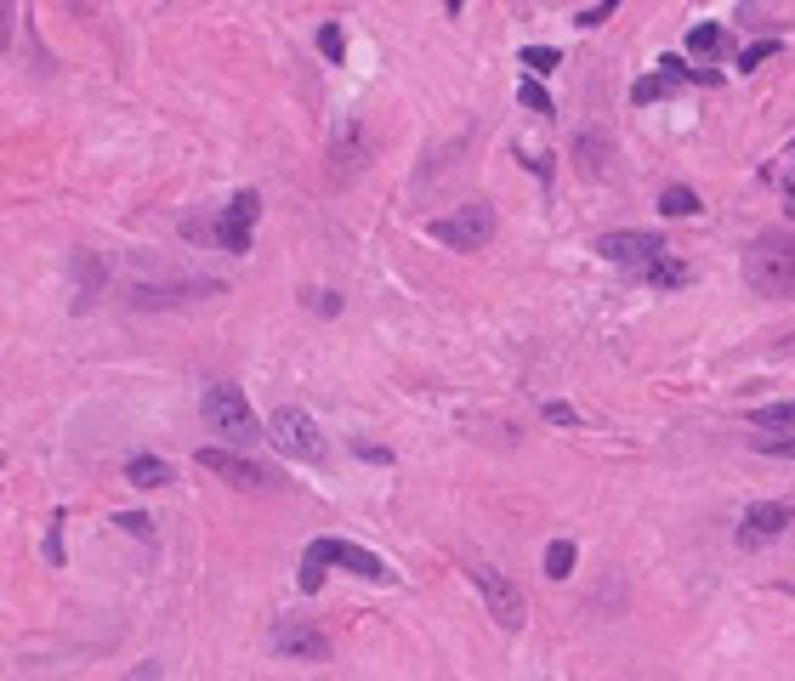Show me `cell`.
<instances>
[{"instance_id":"cell-1","label":"cell","mask_w":795,"mask_h":681,"mask_svg":"<svg viewBox=\"0 0 795 681\" xmlns=\"http://www.w3.org/2000/svg\"><path fill=\"white\" fill-rule=\"evenodd\" d=\"M744 279H750L756 296H790L795 290V233L767 227L750 245V256H744Z\"/></svg>"},{"instance_id":"cell-2","label":"cell","mask_w":795,"mask_h":681,"mask_svg":"<svg viewBox=\"0 0 795 681\" xmlns=\"http://www.w3.org/2000/svg\"><path fill=\"white\" fill-rule=\"evenodd\" d=\"M199 415H205V432H216L222 443H239V449H250V443L262 437V420H256L250 398L239 392V386H228V381L205 386V398H199Z\"/></svg>"},{"instance_id":"cell-3","label":"cell","mask_w":795,"mask_h":681,"mask_svg":"<svg viewBox=\"0 0 795 681\" xmlns=\"http://www.w3.org/2000/svg\"><path fill=\"white\" fill-rule=\"evenodd\" d=\"M495 205L489 199H466V205H455L449 216H432V239L449 250H483L489 239H495Z\"/></svg>"},{"instance_id":"cell-4","label":"cell","mask_w":795,"mask_h":681,"mask_svg":"<svg viewBox=\"0 0 795 681\" xmlns=\"http://www.w3.org/2000/svg\"><path fill=\"white\" fill-rule=\"evenodd\" d=\"M262 437H273L279 443V454H290V460H301V466H318L324 460V437H318V426H313V415L307 409H296V403H284V409H273V420H267V432Z\"/></svg>"},{"instance_id":"cell-5","label":"cell","mask_w":795,"mask_h":681,"mask_svg":"<svg viewBox=\"0 0 795 681\" xmlns=\"http://www.w3.org/2000/svg\"><path fill=\"white\" fill-rule=\"evenodd\" d=\"M477 585V596H483V608L495 613L500 630H523V619H529V602H523V585L517 579H506L500 568H489V562H477V568H466Z\"/></svg>"},{"instance_id":"cell-6","label":"cell","mask_w":795,"mask_h":681,"mask_svg":"<svg viewBox=\"0 0 795 681\" xmlns=\"http://www.w3.org/2000/svg\"><path fill=\"white\" fill-rule=\"evenodd\" d=\"M199 472H216L228 489H250V494H267V489H279V472L273 466H256V460H245V454H233V449H199Z\"/></svg>"},{"instance_id":"cell-7","label":"cell","mask_w":795,"mask_h":681,"mask_svg":"<svg viewBox=\"0 0 795 681\" xmlns=\"http://www.w3.org/2000/svg\"><path fill=\"white\" fill-rule=\"evenodd\" d=\"M307 557L313 562H336V568L370 579V585H398V574H392L387 562L375 557V551H364V545H353V540H313L307 545Z\"/></svg>"},{"instance_id":"cell-8","label":"cell","mask_w":795,"mask_h":681,"mask_svg":"<svg viewBox=\"0 0 795 681\" xmlns=\"http://www.w3.org/2000/svg\"><path fill=\"white\" fill-rule=\"evenodd\" d=\"M222 284L216 279H148V284H131L125 290V301L131 307H188V301H205V296H216Z\"/></svg>"},{"instance_id":"cell-9","label":"cell","mask_w":795,"mask_h":681,"mask_svg":"<svg viewBox=\"0 0 795 681\" xmlns=\"http://www.w3.org/2000/svg\"><path fill=\"white\" fill-rule=\"evenodd\" d=\"M597 256L602 262H614V267H654L659 256H665V245H659L654 233H636V227H614V233H602L597 239Z\"/></svg>"},{"instance_id":"cell-10","label":"cell","mask_w":795,"mask_h":681,"mask_svg":"<svg viewBox=\"0 0 795 681\" xmlns=\"http://www.w3.org/2000/svg\"><path fill=\"white\" fill-rule=\"evenodd\" d=\"M256 216H262V199L256 193H233L228 210L211 222V239L222 250H233V256H245L250 250V227H256Z\"/></svg>"},{"instance_id":"cell-11","label":"cell","mask_w":795,"mask_h":681,"mask_svg":"<svg viewBox=\"0 0 795 681\" xmlns=\"http://www.w3.org/2000/svg\"><path fill=\"white\" fill-rule=\"evenodd\" d=\"M273 647H279L284 659H307V664H324L330 659V636L307 619H279L273 625Z\"/></svg>"},{"instance_id":"cell-12","label":"cell","mask_w":795,"mask_h":681,"mask_svg":"<svg viewBox=\"0 0 795 681\" xmlns=\"http://www.w3.org/2000/svg\"><path fill=\"white\" fill-rule=\"evenodd\" d=\"M790 523H795V506H790V500H756V506L744 511L739 545H761V540H773V534H784Z\"/></svg>"},{"instance_id":"cell-13","label":"cell","mask_w":795,"mask_h":681,"mask_svg":"<svg viewBox=\"0 0 795 681\" xmlns=\"http://www.w3.org/2000/svg\"><path fill=\"white\" fill-rule=\"evenodd\" d=\"M358 165H364V131H358V120H347L336 131V142H330V171L358 176Z\"/></svg>"},{"instance_id":"cell-14","label":"cell","mask_w":795,"mask_h":681,"mask_svg":"<svg viewBox=\"0 0 795 681\" xmlns=\"http://www.w3.org/2000/svg\"><path fill=\"white\" fill-rule=\"evenodd\" d=\"M574 159H580L585 176H602L608 159H614V142L602 137V131H580V137H574Z\"/></svg>"},{"instance_id":"cell-15","label":"cell","mask_w":795,"mask_h":681,"mask_svg":"<svg viewBox=\"0 0 795 681\" xmlns=\"http://www.w3.org/2000/svg\"><path fill=\"white\" fill-rule=\"evenodd\" d=\"M125 477H131V489H165V483H171V466H165V460H159V454H137V460H131V466H125Z\"/></svg>"},{"instance_id":"cell-16","label":"cell","mask_w":795,"mask_h":681,"mask_svg":"<svg viewBox=\"0 0 795 681\" xmlns=\"http://www.w3.org/2000/svg\"><path fill=\"white\" fill-rule=\"evenodd\" d=\"M750 426H756V432H784V426H795V398H784V403H761L756 415H750Z\"/></svg>"},{"instance_id":"cell-17","label":"cell","mask_w":795,"mask_h":681,"mask_svg":"<svg viewBox=\"0 0 795 681\" xmlns=\"http://www.w3.org/2000/svg\"><path fill=\"white\" fill-rule=\"evenodd\" d=\"M74 273H80V296H103V256H97V250H80V256H74Z\"/></svg>"},{"instance_id":"cell-18","label":"cell","mask_w":795,"mask_h":681,"mask_svg":"<svg viewBox=\"0 0 795 681\" xmlns=\"http://www.w3.org/2000/svg\"><path fill=\"white\" fill-rule=\"evenodd\" d=\"M659 210H665V216H693V210H699V193H693L688 182H671V188H659Z\"/></svg>"},{"instance_id":"cell-19","label":"cell","mask_w":795,"mask_h":681,"mask_svg":"<svg viewBox=\"0 0 795 681\" xmlns=\"http://www.w3.org/2000/svg\"><path fill=\"white\" fill-rule=\"evenodd\" d=\"M574 562H580L574 540H551L546 545V579H568V574H574Z\"/></svg>"},{"instance_id":"cell-20","label":"cell","mask_w":795,"mask_h":681,"mask_svg":"<svg viewBox=\"0 0 795 681\" xmlns=\"http://www.w3.org/2000/svg\"><path fill=\"white\" fill-rule=\"evenodd\" d=\"M722 46H727L722 23H699V29H688V52H693V57H716Z\"/></svg>"},{"instance_id":"cell-21","label":"cell","mask_w":795,"mask_h":681,"mask_svg":"<svg viewBox=\"0 0 795 681\" xmlns=\"http://www.w3.org/2000/svg\"><path fill=\"white\" fill-rule=\"evenodd\" d=\"M642 279H648V284H659V290H676V284H688V267H682V262H671V256H659L654 267H642Z\"/></svg>"},{"instance_id":"cell-22","label":"cell","mask_w":795,"mask_h":681,"mask_svg":"<svg viewBox=\"0 0 795 681\" xmlns=\"http://www.w3.org/2000/svg\"><path fill=\"white\" fill-rule=\"evenodd\" d=\"M517 103L529 108V114H540V120H551V114H557V108H551V97H546V86H540V80H517Z\"/></svg>"},{"instance_id":"cell-23","label":"cell","mask_w":795,"mask_h":681,"mask_svg":"<svg viewBox=\"0 0 795 681\" xmlns=\"http://www.w3.org/2000/svg\"><path fill=\"white\" fill-rule=\"evenodd\" d=\"M671 91H676L671 74H648V80H636L631 86V103H654V97H671Z\"/></svg>"},{"instance_id":"cell-24","label":"cell","mask_w":795,"mask_h":681,"mask_svg":"<svg viewBox=\"0 0 795 681\" xmlns=\"http://www.w3.org/2000/svg\"><path fill=\"white\" fill-rule=\"evenodd\" d=\"M563 63V52L557 46H523V69H534V74H551Z\"/></svg>"},{"instance_id":"cell-25","label":"cell","mask_w":795,"mask_h":681,"mask_svg":"<svg viewBox=\"0 0 795 681\" xmlns=\"http://www.w3.org/2000/svg\"><path fill=\"white\" fill-rule=\"evenodd\" d=\"M756 449L773 454V460H795V437L790 432H767V437H756Z\"/></svg>"},{"instance_id":"cell-26","label":"cell","mask_w":795,"mask_h":681,"mask_svg":"<svg viewBox=\"0 0 795 681\" xmlns=\"http://www.w3.org/2000/svg\"><path fill=\"white\" fill-rule=\"evenodd\" d=\"M318 52L330 57V63H341V57H347V35H341L336 23H324V29H318Z\"/></svg>"},{"instance_id":"cell-27","label":"cell","mask_w":795,"mask_h":681,"mask_svg":"<svg viewBox=\"0 0 795 681\" xmlns=\"http://www.w3.org/2000/svg\"><path fill=\"white\" fill-rule=\"evenodd\" d=\"M63 523H69V517L52 511V528H46V562H52V568H63Z\"/></svg>"},{"instance_id":"cell-28","label":"cell","mask_w":795,"mask_h":681,"mask_svg":"<svg viewBox=\"0 0 795 681\" xmlns=\"http://www.w3.org/2000/svg\"><path fill=\"white\" fill-rule=\"evenodd\" d=\"M778 52H784L778 40H756V46H744L739 52V69H756V63H767V57H778Z\"/></svg>"},{"instance_id":"cell-29","label":"cell","mask_w":795,"mask_h":681,"mask_svg":"<svg viewBox=\"0 0 795 681\" xmlns=\"http://www.w3.org/2000/svg\"><path fill=\"white\" fill-rule=\"evenodd\" d=\"M12 29H18V0H0V52H12Z\"/></svg>"},{"instance_id":"cell-30","label":"cell","mask_w":795,"mask_h":681,"mask_svg":"<svg viewBox=\"0 0 795 681\" xmlns=\"http://www.w3.org/2000/svg\"><path fill=\"white\" fill-rule=\"evenodd\" d=\"M114 523H120L125 534H137V540H154V528H148V517H142V511H120Z\"/></svg>"},{"instance_id":"cell-31","label":"cell","mask_w":795,"mask_h":681,"mask_svg":"<svg viewBox=\"0 0 795 681\" xmlns=\"http://www.w3.org/2000/svg\"><path fill=\"white\" fill-rule=\"evenodd\" d=\"M318 585H324V562H313V557H301V591L313 596Z\"/></svg>"},{"instance_id":"cell-32","label":"cell","mask_w":795,"mask_h":681,"mask_svg":"<svg viewBox=\"0 0 795 681\" xmlns=\"http://www.w3.org/2000/svg\"><path fill=\"white\" fill-rule=\"evenodd\" d=\"M546 420L551 426H580V409L574 403H546Z\"/></svg>"},{"instance_id":"cell-33","label":"cell","mask_w":795,"mask_h":681,"mask_svg":"<svg viewBox=\"0 0 795 681\" xmlns=\"http://www.w3.org/2000/svg\"><path fill=\"white\" fill-rule=\"evenodd\" d=\"M120 681H165V670H159V659H142L137 670H125Z\"/></svg>"},{"instance_id":"cell-34","label":"cell","mask_w":795,"mask_h":681,"mask_svg":"<svg viewBox=\"0 0 795 681\" xmlns=\"http://www.w3.org/2000/svg\"><path fill=\"white\" fill-rule=\"evenodd\" d=\"M614 6H619V0H597V6H591V12H580L574 23H580V29H597V23L608 18V12H614Z\"/></svg>"},{"instance_id":"cell-35","label":"cell","mask_w":795,"mask_h":681,"mask_svg":"<svg viewBox=\"0 0 795 681\" xmlns=\"http://www.w3.org/2000/svg\"><path fill=\"white\" fill-rule=\"evenodd\" d=\"M313 307H318V313H341V296H330V290H313Z\"/></svg>"},{"instance_id":"cell-36","label":"cell","mask_w":795,"mask_h":681,"mask_svg":"<svg viewBox=\"0 0 795 681\" xmlns=\"http://www.w3.org/2000/svg\"><path fill=\"white\" fill-rule=\"evenodd\" d=\"M358 454H364V460H375V466H392V449H375V443H358Z\"/></svg>"},{"instance_id":"cell-37","label":"cell","mask_w":795,"mask_h":681,"mask_svg":"<svg viewBox=\"0 0 795 681\" xmlns=\"http://www.w3.org/2000/svg\"><path fill=\"white\" fill-rule=\"evenodd\" d=\"M63 6H69V12H97L103 0H63Z\"/></svg>"},{"instance_id":"cell-38","label":"cell","mask_w":795,"mask_h":681,"mask_svg":"<svg viewBox=\"0 0 795 681\" xmlns=\"http://www.w3.org/2000/svg\"><path fill=\"white\" fill-rule=\"evenodd\" d=\"M443 6H449V12H460V0H443Z\"/></svg>"},{"instance_id":"cell-39","label":"cell","mask_w":795,"mask_h":681,"mask_svg":"<svg viewBox=\"0 0 795 681\" xmlns=\"http://www.w3.org/2000/svg\"><path fill=\"white\" fill-rule=\"evenodd\" d=\"M790 159H795V154H790Z\"/></svg>"}]
</instances>
